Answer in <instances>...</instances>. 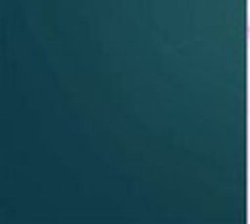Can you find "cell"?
<instances>
[{
  "instance_id": "cell-1",
  "label": "cell",
  "mask_w": 250,
  "mask_h": 224,
  "mask_svg": "<svg viewBox=\"0 0 250 224\" xmlns=\"http://www.w3.org/2000/svg\"><path fill=\"white\" fill-rule=\"evenodd\" d=\"M248 37H250V25H248Z\"/></svg>"
}]
</instances>
